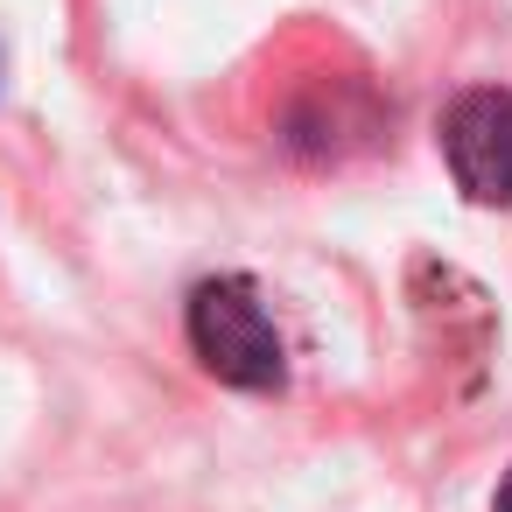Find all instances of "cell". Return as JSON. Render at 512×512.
<instances>
[{"mask_svg": "<svg viewBox=\"0 0 512 512\" xmlns=\"http://www.w3.org/2000/svg\"><path fill=\"white\" fill-rule=\"evenodd\" d=\"M183 330H190V351L211 379H225L239 393H281L288 344H281V330H274L253 281H239V274L197 281V295L183 309Z\"/></svg>", "mask_w": 512, "mask_h": 512, "instance_id": "1", "label": "cell"}, {"mask_svg": "<svg viewBox=\"0 0 512 512\" xmlns=\"http://www.w3.org/2000/svg\"><path fill=\"white\" fill-rule=\"evenodd\" d=\"M491 512H512V470H505V484H498V498H491Z\"/></svg>", "mask_w": 512, "mask_h": 512, "instance_id": "3", "label": "cell"}, {"mask_svg": "<svg viewBox=\"0 0 512 512\" xmlns=\"http://www.w3.org/2000/svg\"><path fill=\"white\" fill-rule=\"evenodd\" d=\"M442 162L470 204L512 211V92L505 85H470L442 113Z\"/></svg>", "mask_w": 512, "mask_h": 512, "instance_id": "2", "label": "cell"}]
</instances>
